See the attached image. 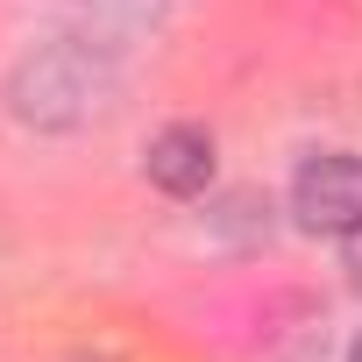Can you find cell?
Here are the masks:
<instances>
[{"label":"cell","instance_id":"6da1fadb","mask_svg":"<svg viewBox=\"0 0 362 362\" xmlns=\"http://www.w3.org/2000/svg\"><path fill=\"white\" fill-rule=\"evenodd\" d=\"M291 214L313 235H362V156H313L291 185Z\"/></svg>","mask_w":362,"mask_h":362},{"label":"cell","instance_id":"7a4b0ae2","mask_svg":"<svg viewBox=\"0 0 362 362\" xmlns=\"http://www.w3.org/2000/svg\"><path fill=\"white\" fill-rule=\"evenodd\" d=\"M142 170H149V185H156V192L192 199V192H206V185H214V135H206V128H192V121H177V128H163V135L149 142Z\"/></svg>","mask_w":362,"mask_h":362},{"label":"cell","instance_id":"3957f363","mask_svg":"<svg viewBox=\"0 0 362 362\" xmlns=\"http://www.w3.org/2000/svg\"><path fill=\"white\" fill-rule=\"evenodd\" d=\"M348 362H362V341H355V348H348Z\"/></svg>","mask_w":362,"mask_h":362}]
</instances>
